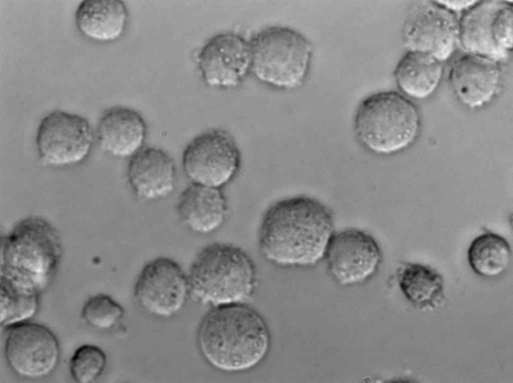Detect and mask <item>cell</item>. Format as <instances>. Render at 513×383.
Returning a JSON list of instances; mask_svg holds the SVG:
<instances>
[{"mask_svg": "<svg viewBox=\"0 0 513 383\" xmlns=\"http://www.w3.org/2000/svg\"><path fill=\"white\" fill-rule=\"evenodd\" d=\"M133 294L147 311L159 316H171L182 308L189 295L187 274L174 260L156 257L142 269Z\"/></svg>", "mask_w": 513, "mask_h": 383, "instance_id": "30bf717a", "label": "cell"}, {"mask_svg": "<svg viewBox=\"0 0 513 383\" xmlns=\"http://www.w3.org/2000/svg\"><path fill=\"white\" fill-rule=\"evenodd\" d=\"M127 177L130 187L138 197L146 200L164 198L172 193L175 187V164L163 150L147 147L131 157Z\"/></svg>", "mask_w": 513, "mask_h": 383, "instance_id": "9a60e30c", "label": "cell"}, {"mask_svg": "<svg viewBox=\"0 0 513 383\" xmlns=\"http://www.w3.org/2000/svg\"><path fill=\"white\" fill-rule=\"evenodd\" d=\"M443 73L442 62L432 56L407 51L397 64L394 77L398 88L405 95L423 99L437 89Z\"/></svg>", "mask_w": 513, "mask_h": 383, "instance_id": "d6986e66", "label": "cell"}, {"mask_svg": "<svg viewBox=\"0 0 513 383\" xmlns=\"http://www.w3.org/2000/svg\"><path fill=\"white\" fill-rule=\"evenodd\" d=\"M512 1H477L458 18V43L466 53L499 62L512 50Z\"/></svg>", "mask_w": 513, "mask_h": 383, "instance_id": "8992f818", "label": "cell"}, {"mask_svg": "<svg viewBox=\"0 0 513 383\" xmlns=\"http://www.w3.org/2000/svg\"><path fill=\"white\" fill-rule=\"evenodd\" d=\"M420 116L415 105L395 91L370 95L358 106L354 129L359 141L376 154L388 155L408 146L417 136Z\"/></svg>", "mask_w": 513, "mask_h": 383, "instance_id": "277c9868", "label": "cell"}, {"mask_svg": "<svg viewBox=\"0 0 513 383\" xmlns=\"http://www.w3.org/2000/svg\"><path fill=\"white\" fill-rule=\"evenodd\" d=\"M227 201L219 188L191 183L179 196L176 211L181 222L196 233L213 232L228 212Z\"/></svg>", "mask_w": 513, "mask_h": 383, "instance_id": "e0dca14e", "label": "cell"}, {"mask_svg": "<svg viewBox=\"0 0 513 383\" xmlns=\"http://www.w3.org/2000/svg\"><path fill=\"white\" fill-rule=\"evenodd\" d=\"M330 210L319 201L305 196L282 199L265 213L259 244L268 259L285 265H308L325 256L334 234Z\"/></svg>", "mask_w": 513, "mask_h": 383, "instance_id": "6da1fadb", "label": "cell"}, {"mask_svg": "<svg viewBox=\"0 0 513 383\" xmlns=\"http://www.w3.org/2000/svg\"><path fill=\"white\" fill-rule=\"evenodd\" d=\"M5 347L7 362L19 375L43 378L57 366L60 353L58 341L46 326L22 322L11 326Z\"/></svg>", "mask_w": 513, "mask_h": 383, "instance_id": "8fae6325", "label": "cell"}, {"mask_svg": "<svg viewBox=\"0 0 513 383\" xmlns=\"http://www.w3.org/2000/svg\"><path fill=\"white\" fill-rule=\"evenodd\" d=\"M146 133L145 121L138 112L116 106L103 114L94 136L104 151L114 156L131 157L141 149Z\"/></svg>", "mask_w": 513, "mask_h": 383, "instance_id": "2e32d148", "label": "cell"}, {"mask_svg": "<svg viewBox=\"0 0 513 383\" xmlns=\"http://www.w3.org/2000/svg\"><path fill=\"white\" fill-rule=\"evenodd\" d=\"M125 314L123 307L110 296L99 294L90 298L85 304L82 315L90 326L100 329L113 327Z\"/></svg>", "mask_w": 513, "mask_h": 383, "instance_id": "cb8c5ba5", "label": "cell"}, {"mask_svg": "<svg viewBox=\"0 0 513 383\" xmlns=\"http://www.w3.org/2000/svg\"><path fill=\"white\" fill-rule=\"evenodd\" d=\"M325 256L335 279L341 284H349L371 275L381 262L382 253L370 235L351 228L333 234Z\"/></svg>", "mask_w": 513, "mask_h": 383, "instance_id": "7c38bea8", "label": "cell"}, {"mask_svg": "<svg viewBox=\"0 0 513 383\" xmlns=\"http://www.w3.org/2000/svg\"><path fill=\"white\" fill-rule=\"evenodd\" d=\"M198 341L202 354L212 365L237 370L254 365L264 357L269 336L263 321L252 309L221 304L203 319Z\"/></svg>", "mask_w": 513, "mask_h": 383, "instance_id": "7a4b0ae2", "label": "cell"}, {"mask_svg": "<svg viewBox=\"0 0 513 383\" xmlns=\"http://www.w3.org/2000/svg\"><path fill=\"white\" fill-rule=\"evenodd\" d=\"M251 69L261 81L285 88L302 84L308 74L313 47L298 33L283 27L262 31L251 44Z\"/></svg>", "mask_w": 513, "mask_h": 383, "instance_id": "5b68a950", "label": "cell"}, {"mask_svg": "<svg viewBox=\"0 0 513 383\" xmlns=\"http://www.w3.org/2000/svg\"><path fill=\"white\" fill-rule=\"evenodd\" d=\"M441 6L456 14L468 9L477 1H437Z\"/></svg>", "mask_w": 513, "mask_h": 383, "instance_id": "d4e9b609", "label": "cell"}, {"mask_svg": "<svg viewBox=\"0 0 513 383\" xmlns=\"http://www.w3.org/2000/svg\"><path fill=\"white\" fill-rule=\"evenodd\" d=\"M458 18L437 1H420L409 9L402 27L407 51L428 54L442 62L458 43Z\"/></svg>", "mask_w": 513, "mask_h": 383, "instance_id": "ba28073f", "label": "cell"}, {"mask_svg": "<svg viewBox=\"0 0 513 383\" xmlns=\"http://www.w3.org/2000/svg\"><path fill=\"white\" fill-rule=\"evenodd\" d=\"M187 274L188 295L202 302L227 304L246 298L256 282L254 265L241 248L215 242L203 247Z\"/></svg>", "mask_w": 513, "mask_h": 383, "instance_id": "3957f363", "label": "cell"}, {"mask_svg": "<svg viewBox=\"0 0 513 383\" xmlns=\"http://www.w3.org/2000/svg\"><path fill=\"white\" fill-rule=\"evenodd\" d=\"M405 296L420 308H435L444 298L443 280L435 269L418 263H407L398 274Z\"/></svg>", "mask_w": 513, "mask_h": 383, "instance_id": "ffe728a7", "label": "cell"}, {"mask_svg": "<svg viewBox=\"0 0 513 383\" xmlns=\"http://www.w3.org/2000/svg\"><path fill=\"white\" fill-rule=\"evenodd\" d=\"M94 134L84 117L57 110L41 121L36 137L39 158L45 164L62 166L77 163L91 149Z\"/></svg>", "mask_w": 513, "mask_h": 383, "instance_id": "9c48e42d", "label": "cell"}, {"mask_svg": "<svg viewBox=\"0 0 513 383\" xmlns=\"http://www.w3.org/2000/svg\"><path fill=\"white\" fill-rule=\"evenodd\" d=\"M197 61L202 77L207 84L233 86L251 68V44L236 35H217L202 47Z\"/></svg>", "mask_w": 513, "mask_h": 383, "instance_id": "4fadbf2b", "label": "cell"}, {"mask_svg": "<svg viewBox=\"0 0 513 383\" xmlns=\"http://www.w3.org/2000/svg\"><path fill=\"white\" fill-rule=\"evenodd\" d=\"M37 291L30 284L1 275V325L10 327L32 317L38 308Z\"/></svg>", "mask_w": 513, "mask_h": 383, "instance_id": "44dd1931", "label": "cell"}, {"mask_svg": "<svg viewBox=\"0 0 513 383\" xmlns=\"http://www.w3.org/2000/svg\"><path fill=\"white\" fill-rule=\"evenodd\" d=\"M498 62L466 53L455 60L449 72V83L459 99L471 108L488 102L499 89Z\"/></svg>", "mask_w": 513, "mask_h": 383, "instance_id": "5bb4252c", "label": "cell"}, {"mask_svg": "<svg viewBox=\"0 0 513 383\" xmlns=\"http://www.w3.org/2000/svg\"><path fill=\"white\" fill-rule=\"evenodd\" d=\"M107 362L105 352L97 346L85 344L75 351L70 362L73 379L79 383H89L103 372Z\"/></svg>", "mask_w": 513, "mask_h": 383, "instance_id": "603a6c76", "label": "cell"}, {"mask_svg": "<svg viewBox=\"0 0 513 383\" xmlns=\"http://www.w3.org/2000/svg\"><path fill=\"white\" fill-rule=\"evenodd\" d=\"M128 13L120 0H84L75 13V24L84 36L99 42H110L123 34Z\"/></svg>", "mask_w": 513, "mask_h": 383, "instance_id": "ac0fdd59", "label": "cell"}, {"mask_svg": "<svg viewBox=\"0 0 513 383\" xmlns=\"http://www.w3.org/2000/svg\"><path fill=\"white\" fill-rule=\"evenodd\" d=\"M511 257V250L508 241L492 232L476 237L467 251L468 261L472 269L485 277H494L503 272L508 266Z\"/></svg>", "mask_w": 513, "mask_h": 383, "instance_id": "7402d4cb", "label": "cell"}, {"mask_svg": "<svg viewBox=\"0 0 513 383\" xmlns=\"http://www.w3.org/2000/svg\"><path fill=\"white\" fill-rule=\"evenodd\" d=\"M240 153L232 137L224 130L203 132L186 146L182 165L191 183L220 188L237 171Z\"/></svg>", "mask_w": 513, "mask_h": 383, "instance_id": "52a82bcc", "label": "cell"}]
</instances>
